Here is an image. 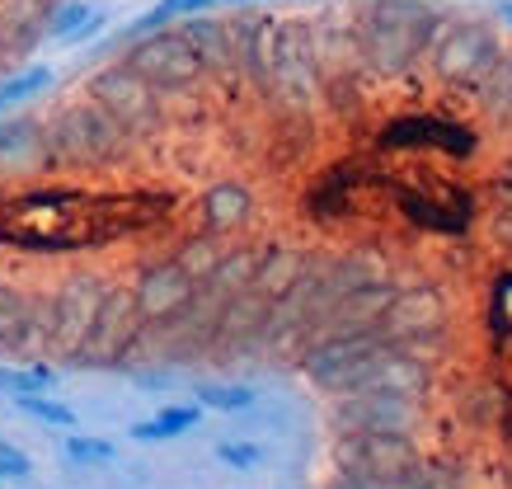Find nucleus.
I'll return each mask as SVG.
<instances>
[{
	"label": "nucleus",
	"mask_w": 512,
	"mask_h": 489,
	"mask_svg": "<svg viewBox=\"0 0 512 489\" xmlns=\"http://www.w3.org/2000/svg\"><path fill=\"white\" fill-rule=\"evenodd\" d=\"M160 217L156 198H99L85 189H29L0 203V245L15 250H90L104 240L137 236Z\"/></svg>",
	"instance_id": "1"
},
{
	"label": "nucleus",
	"mask_w": 512,
	"mask_h": 489,
	"mask_svg": "<svg viewBox=\"0 0 512 489\" xmlns=\"http://www.w3.org/2000/svg\"><path fill=\"white\" fill-rule=\"evenodd\" d=\"M442 10L419 5V0H376L353 10V33H357V52L362 66L376 85L386 80H409L419 71L423 52L442 29Z\"/></svg>",
	"instance_id": "2"
},
{
	"label": "nucleus",
	"mask_w": 512,
	"mask_h": 489,
	"mask_svg": "<svg viewBox=\"0 0 512 489\" xmlns=\"http://www.w3.org/2000/svg\"><path fill=\"white\" fill-rule=\"evenodd\" d=\"M43 142H47V165H52V174L118 170V165L137 151V142H132L90 95L71 99V104H62L57 113H47Z\"/></svg>",
	"instance_id": "3"
},
{
	"label": "nucleus",
	"mask_w": 512,
	"mask_h": 489,
	"mask_svg": "<svg viewBox=\"0 0 512 489\" xmlns=\"http://www.w3.org/2000/svg\"><path fill=\"white\" fill-rule=\"evenodd\" d=\"M273 118H311L320 104V62H315V33L311 19L273 15L268 29V71H264V99Z\"/></svg>",
	"instance_id": "4"
},
{
	"label": "nucleus",
	"mask_w": 512,
	"mask_h": 489,
	"mask_svg": "<svg viewBox=\"0 0 512 489\" xmlns=\"http://www.w3.org/2000/svg\"><path fill=\"white\" fill-rule=\"evenodd\" d=\"M498 57H503L498 33L489 29V24H480V19H456V15L442 19L437 38L428 43V52H423V62H428L437 85L461 90V95H475V90H480V80L494 71Z\"/></svg>",
	"instance_id": "5"
},
{
	"label": "nucleus",
	"mask_w": 512,
	"mask_h": 489,
	"mask_svg": "<svg viewBox=\"0 0 512 489\" xmlns=\"http://www.w3.org/2000/svg\"><path fill=\"white\" fill-rule=\"evenodd\" d=\"M85 95H90L99 109L109 113L113 123L123 127L137 146L156 142L160 132L170 127L160 90H156V85H146V80H141L127 62H113V66H104V71H94L90 85H85Z\"/></svg>",
	"instance_id": "6"
},
{
	"label": "nucleus",
	"mask_w": 512,
	"mask_h": 489,
	"mask_svg": "<svg viewBox=\"0 0 512 489\" xmlns=\"http://www.w3.org/2000/svg\"><path fill=\"white\" fill-rule=\"evenodd\" d=\"M376 330L386 334L390 344H400L404 353L428 363V358H437L433 348H442V339H447V297L433 283L404 287V292L390 297Z\"/></svg>",
	"instance_id": "7"
},
{
	"label": "nucleus",
	"mask_w": 512,
	"mask_h": 489,
	"mask_svg": "<svg viewBox=\"0 0 512 489\" xmlns=\"http://www.w3.org/2000/svg\"><path fill=\"white\" fill-rule=\"evenodd\" d=\"M376 146L381 151H400V156L470 160L480 151V137L466 123L447 118V113H400L386 127H376Z\"/></svg>",
	"instance_id": "8"
},
{
	"label": "nucleus",
	"mask_w": 512,
	"mask_h": 489,
	"mask_svg": "<svg viewBox=\"0 0 512 489\" xmlns=\"http://www.w3.org/2000/svg\"><path fill=\"white\" fill-rule=\"evenodd\" d=\"M132 71H137L146 85H156L160 95H188V90H198L202 80V62L198 52L188 48V38L179 29H146L127 48L123 57Z\"/></svg>",
	"instance_id": "9"
},
{
	"label": "nucleus",
	"mask_w": 512,
	"mask_h": 489,
	"mask_svg": "<svg viewBox=\"0 0 512 489\" xmlns=\"http://www.w3.org/2000/svg\"><path fill=\"white\" fill-rule=\"evenodd\" d=\"M141 311H137V297L132 287H104V301L94 311V325L85 334V344L76 348L71 367H123L132 344L141 334Z\"/></svg>",
	"instance_id": "10"
},
{
	"label": "nucleus",
	"mask_w": 512,
	"mask_h": 489,
	"mask_svg": "<svg viewBox=\"0 0 512 489\" xmlns=\"http://www.w3.org/2000/svg\"><path fill=\"white\" fill-rule=\"evenodd\" d=\"M386 344L381 330H334V334H320L311 344L301 348V367L306 377L320 386V391H343L348 381L367 367L376 348Z\"/></svg>",
	"instance_id": "11"
},
{
	"label": "nucleus",
	"mask_w": 512,
	"mask_h": 489,
	"mask_svg": "<svg viewBox=\"0 0 512 489\" xmlns=\"http://www.w3.org/2000/svg\"><path fill=\"white\" fill-rule=\"evenodd\" d=\"M104 278L99 273H66L62 287L52 292V353L71 367L76 358V348L85 344V334L94 325V311H99V301H104Z\"/></svg>",
	"instance_id": "12"
},
{
	"label": "nucleus",
	"mask_w": 512,
	"mask_h": 489,
	"mask_svg": "<svg viewBox=\"0 0 512 489\" xmlns=\"http://www.w3.org/2000/svg\"><path fill=\"white\" fill-rule=\"evenodd\" d=\"M334 424L339 433H372V428H386V433H409L419 424V400L409 395H390V391H339L334 395Z\"/></svg>",
	"instance_id": "13"
},
{
	"label": "nucleus",
	"mask_w": 512,
	"mask_h": 489,
	"mask_svg": "<svg viewBox=\"0 0 512 489\" xmlns=\"http://www.w3.org/2000/svg\"><path fill=\"white\" fill-rule=\"evenodd\" d=\"M198 278L188 269H179L174 259H156V264H146L141 269V278L132 283V297H137V311L141 320L151 325V320H170L179 316L188 301H193V292H198Z\"/></svg>",
	"instance_id": "14"
},
{
	"label": "nucleus",
	"mask_w": 512,
	"mask_h": 489,
	"mask_svg": "<svg viewBox=\"0 0 512 489\" xmlns=\"http://www.w3.org/2000/svg\"><path fill=\"white\" fill-rule=\"evenodd\" d=\"M231 29V62L235 76L254 99H264V71H268V29H273V15L264 10H240V15L226 19Z\"/></svg>",
	"instance_id": "15"
},
{
	"label": "nucleus",
	"mask_w": 512,
	"mask_h": 489,
	"mask_svg": "<svg viewBox=\"0 0 512 489\" xmlns=\"http://www.w3.org/2000/svg\"><path fill=\"white\" fill-rule=\"evenodd\" d=\"M0 174L5 179H38L52 174L43 142V118L19 113V118H0Z\"/></svg>",
	"instance_id": "16"
},
{
	"label": "nucleus",
	"mask_w": 512,
	"mask_h": 489,
	"mask_svg": "<svg viewBox=\"0 0 512 489\" xmlns=\"http://www.w3.org/2000/svg\"><path fill=\"white\" fill-rule=\"evenodd\" d=\"M198 221L212 236H235L254 221V193L240 179H217L212 189H202L198 198Z\"/></svg>",
	"instance_id": "17"
},
{
	"label": "nucleus",
	"mask_w": 512,
	"mask_h": 489,
	"mask_svg": "<svg viewBox=\"0 0 512 489\" xmlns=\"http://www.w3.org/2000/svg\"><path fill=\"white\" fill-rule=\"evenodd\" d=\"M343 457L353 466H367V471H381V475H400L409 461L419 457L409 433H386V428H372V433H343Z\"/></svg>",
	"instance_id": "18"
},
{
	"label": "nucleus",
	"mask_w": 512,
	"mask_h": 489,
	"mask_svg": "<svg viewBox=\"0 0 512 489\" xmlns=\"http://www.w3.org/2000/svg\"><path fill=\"white\" fill-rule=\"evenodd\" d=\"M47 353H52V292H33V297H24V316H19V334L10 344V358L43 363Z\"/></svg>",
	"instance_id": "19"
},
{
	"label": "nucleus",
	"mask_w": 512,
	"mask_h": 489,
	"mask_svg": "<svg viewBox=\"0 0 512 489\" xmlns=\"http://www.w3.org/2000/svg\"><path fill=\"white\" fill-rule=\"evenodd\" d=\"M306 259H311V250H296V245H273V250H264L259 254V269H254L249 292H254V297H264V301H278L282 292L301 278Z\"/></svg>",
	"instance_id": "20"
},
{
	"label": "nucleus",
	"mask_w": 512,
	"mask_h": 489,
	"mask_svg": "<svg viewBox=\"0 0 512 489\" xmlns=\"http://www.w3.org/2000/svg\"><path fill=\"white\" fill-rule=\"evenodd\" d=\"M259 254L254 245H226V254L217 259V269H212V278L202 287H212L217 297H240V292H249V283H254V269H259Z\"/></svg>",
	"instance_id": "21"
},
{
	"label": "nucleus",
	"mask_w": 512,
	"mask_h": 489,
	"mask_svg": "<svg viewBox=\"0 0 512 489\" xmlns=\"http://www.w3.org/2000/svg\"><path fill=\"white\" fill-rule=\"evenodd\" d=\"M470 99H475L494 123L512 127V48H503V57L494 62V71L480 80V90H475Z\"/></svg>",
	"instance_id": "22"
},
{
	"label": "nucleus",
	"mask_w": 512,
	"mask_h": 489,
	"mask_svg": "<svg viewBox=\"0 0 512 489\" xmlns=\"http://www.w3.org/2000/svg\"><path fill=\"white\" fill-rule=\"evenodd\" d=\"M400 485L404 489H475L466 466H456V461H419V457L400 471Z\"/></svg>",
	"instance_id": "23"
},
{
	"label": "nucleus",
	"mask_w": 512,
	"mask_h": 489,
	"mask_svg": "<svg viewBox=\"0 0 512 489\" xmlns=\"http://www.w3.org/2000/svg\"><path fill=\"white\" fill-rule=\"evenodd\" d=\"M221 254H226V240L212 236V231H198V236H188L184 245H179V250L170 254V259L179 264V269L193 273L198 283H207V278H212V269H217Z\"/></svg>",
	"instance_id": "24"
},
{
	"label": "nucleus",
	"mask_w": 512,
	"mask_h": 489,
	"mask_svg": "<svg viewBox=\"0 0 512 489\" xmlns=\"http://www.w3.org/2000/svg\"><path fill=\"white\" fill-rule=\"evenodd\" d=\"M198 419H202L198 405H174V410H160V414H151V419H141V424L132 428V438L170 442V438H179V433H188V428H198Z\"/></svg>",
	"instance_id": "25"
},
{
	"label": "nucleus",
	"mask_w": 512,
	"mask_h": 489,
	"mask_svg": "<svg viewBox=\"0 0 512 489\" xmlns=\"http://www.w3.org/2000/svg\"><path fill=\"white\" fill-rule=\"evenodd\" d=\"M99 24V15H94V5H85V0H57L52 5V15H47V33L52 38H62V43H71V38H85V33Z\"/></svg>",
	"instance_id": "26"
},
{
	"label": "nucleus",
	"mask_w": 512,
	"mask_h": 489,
	"mask_svg": "<svg viewBox=\"0 0 512 489\" xmlns=\"http://www.w3.org/2000/svg\"><path fill=\"white\" fill-rule=\"evenodd\" d=\"M47 386H57V372L43 363H24V367H0V391L10 395H29V391H47Z\"/></svg>",
	"instance_id": "27"
},
{
	"label": "nucleus",
	"mask_w": 512,
	"mask_h": 489,
	"mask_svg": "<svg viewBox=\"0 0 512 489\" xmlns=\"http://www.w3.org/2000/svg\"><path fill=\"white\" fill-rule=\"evenodd\" d=\"M47 85H52V71H47V66H29V71H19V76H5L0 80V109H15L24 99L43 95Z\"/></svg>",
	"instance_id": "28"
},
{
	"label": "nucleus",
	"mask_w": 512,
	"mask_h": 489,
	"mask_svg": "<svg viewBox=\"0 0 512 489\" xmlns=\"http://www.w3.org/2000/svg\"><path fill=\"white\" fill-rule=\"evenodd\" d=\"M24 297L15 283H0V358H10V344L19 334V316H24Z\"/></svg>",
	"instance_id": "29"
},
{
	"label": "nucleus",
	"mask_w": 512,
	"mask_h": 489,
	"mask_svg": "<svg viewBox=\"0 0 512 489\" xmlns=\"http://www.w3.org/2000/svg\"><path fill=\"white\" fill-rule=\"evenodd\" d=\"M15 405L24 414H33V419L52 424V428H76V410H71V405H57V400H47V395H38V391L15 395Z\"/></svg>",
	"instance_id": "30"
},
{
	"label": "nucleus",
	"mask_w": 512,
	"mask_h": 489,
	"mask_svg": "<svg viewBox=\"0 0 512 489\" xmlns=\"http://www.w3.org/2000/svg\"><path fill=\"white\" fill-rule=\"evenodd\" d=\"M193 391H198V405H212V410H249V405H254V391H249V386L202 381V386H193Z\"/></svg>",
	"instance_id": "31"
},
{
	"label": "nucleus",
	"mask_w": 512,
	"mask_h": 489,
	"mask_svg": "<svg viewBox=\"0 0 512 489\" xmlns=\"http://www.w3.org/2000/svg\"><path fill=\"white\" fill-rule=\"evenodd\" d=\"M62 452H66V461H76V466H109L113 461V442H104V438H66L62 442Z\"/></svg>",
	"instance_id": "32"
},
{
	"label": "nucleus",
	"mask_w": 512,
	"mask_h": 489,
	"mask_svg": "<svg viewBox=\"0 0 512 489\" xmlns=\"http://www.w3.org/2000/svg\"><path fill=\"white\" fill-rule=\"evenodd\" d=\"M259 457H264V452H259L254 442H221V447H217V461L235 466V471H254V466H259Z\"/></svg>",
	"instance_id": "33"
},
{
	"label": "nucleus",
	"mask_w": 512,
	"mask_h": 489,
	"mask_svg": "<svg viewBox=\"0 0 512 489\" xmlns=\"http://www.w3.org/2000/svg\"><path fill=\"white\" fill-rule=\"evenodd\" d=\"M33 471V461L19 452L15 442H0V480H24Z\"/></svg>",
	"instance_id": "34"
},
{
	"label": "nucleus",
	"mask_w": 512,
	"mask_h": 489,
	"mask_svg": "<svg viewBox=\"0 0 512 489\" xmlns=\"http://www.w3.org/2000/svg\"><path fill=\"white\" fill-rule=\"evenodd\" d=\"M10 62H15V57H10V52H5V43H0V76L10 71Z\"/></svg>",
	"instance_id": "35"
},
{
	"label": "nucleus",
	"mask_w": 512,
	"mask_h": 489,
	"mask_svg": "<svg viewBox=\"0 0 512 489\" xmlns=\"http://www.w3.org/2000/svg\"><path fill=\"white\" fill-rule=\"evenodd\" d=\"M503 15H508V19H512V5H508V10H503Z\"/></svg>",
	"instance_id": "36"
}]
</instances>
